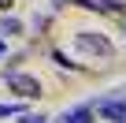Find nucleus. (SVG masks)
I'll return each mask as SVG.
<instances>
[{"label": "nucleus", "mask_w": 126, "mask_h": 123, "mask_svg": "<svg viewBox=\"0 0 126 123\" xmlns=\"http://www.w3.org/2000/svg\"><path fill=\"white\" fill-rule=\"evenodd\" d=\"M4 82H8L15 93L30 97V101H33V97H41V82H37L33 75H22V71H8V75H4Z\"/></svg>", "instance_id": "1"}, {"label": "nucleus", "mask_w": 126, "mask_h": 123, "mask_svg": "<svg viewBox=\"0 0 126 123\" xmlns=\"http://www.w3.org/2000/svg\"><path fill=\"white\" fill-rule=\"evenodd\" d=\"M78 49H85V52H111V45L104 41V37H93V34H78Z\"/></svg>", "instance_id": "2"}, {"label": "nucleus", "mask_w": 126, "mask_h": 123, "mask_svg": "<svg viewBox=\"0 0 126 123\" xmlns=\"http://www.w3.org/2000/svg\"><path fill=\"white\" fill-rule=\"evenodd\" d=\"M59 123H93V116H89V108H74V112H63Z\"/></svg>", "instance_id": "3"}, {"label": "nucleus", "mask_w": 126, "mask_h": 123, "mask_svg": "<svg viewBox=\"0 0 126 123\" xmlns=\"http://www.w3.org/2000/svg\"><path fill=\"white\" fill-rule=\"evenodd\" d=\"M22 104H0V116H19Z\"/></svg>", "instance_id": "4"}, {"label": "nucleus", "mask_w": 126, "mask_h": 123, "mask_svg": "<svg viewBox=\"0 0 126 123\" xmlns=\"http://www.w3.org/2000/svg\"><path fill=\"white\" fill-rule=\"evenodd\" d=\"M0 30H4V34H19V30H22V26H19V23H15V19H4V26H0Z\"/></svg>", "instance_id": "5"}, {"label": "nucleus", "mask_w": 126, "mask_h": 123, "mask_svg": "<svg viewBox=\"0 0 126 123\" xmlns=\"http://www.w3.org/2000/svg\"><path fill=\"white\" fill-rule=\"evenodd\" d=\"M8 8H11V0H0V11H8Z\"/></svg>", "instance_id": "6"}, {"label": "nucleus", "mask_w": 126, "mask_h": 123, "mask_svg": "<svg viewBox=\"0 0 126 123\" xmlns=\"http://www.w3.org/2000/svg\"><path fill=\"white\" fill-rule=\"evenodd\" d=\"M26 123H45V119H37V116H30V119H26Z\"/></svg>", "instance_id": "7"}, {"label": "nucleus", "mask_w": 126, "mask_h": 123, "mask_svg": "<svg viewBox=\"0 0 126 123\" xmlns=\"http://www.w3.org/2000/svg\"><path fill=\"white\" fill-rule=\"evenodd\" d=\"M0 56H4V41H0Z\"/></svg>", "instance_id": "8"}]
</instances>
